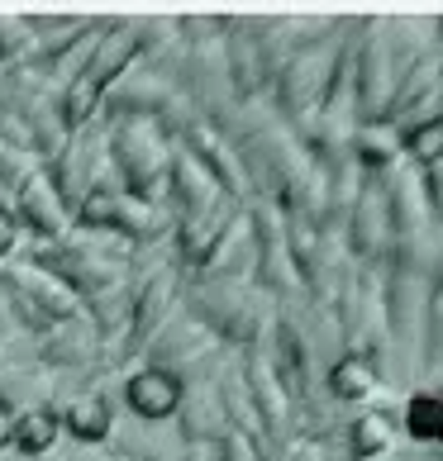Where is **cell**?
<instances>
[{
    "label": "cell",
    "mask_w": 443,
    "mask_h": 461,
    "mask_svg": "<svg viewBox=\"0 0 443 461\" xmlns=\"http://www.w3.org/2000/svg\"><path fill=\"white\" fill-rule=\"evenodd\" d=\"M415 162H438L443 158V119H429V124L411 129V139H405Z\"/></svg>",
    "instance_id": "7"
},
{
    "label": "cell",
    "mask_w": 443,
    "mask_h": 461,
    "mask_svg": "<svg viewBox=\"0 0 443 461\" xmlns=\"http://www.w3.org/2000/svg\"><path fill=\"white\" fill-rule=\"evenodd\" d=\"M81 214H87V224H115V200L110 195H91Z\"/></svg>",
    "instance_id": "9"
},
{
    "label": "cell",
    "mask_w": 443,
    "mask_h": 461,
    "mask_svg": "<svg viewBox=\"0 0 443 461\" xmlns=\"http://www.w3.org/2000/svg\"><path fill=\"white\" fill-rule=\"evenodd\" d=\"M372 385H377V371H372L367 357H338L329 371V390L338 400H363Z\"/></svg>",
    "instance_id": "3"
},
{
    "label": "cell",
    "mask_w": 443,
    "mask_h": 461,
    "mask_svg": "<svg viewBox=\"0 0 443 461\" xmlns=\"http://www.w3.org/2000/svg\"><path fill=\"white\" fill-rule=\"evenodd\" d=\"M10 243H14V224H10V214L0 210V252H5Z\"/></svg>",
    "instance_id": "11"
},
{
    "label": "cell",
    "mask_w": 443,
    "mask_h": 461,
    "mask_svg": "<svg viewBox=\"0 0 443 461\" xmlns=\"http://www.w3.org/2000/svg\"><path fill=\"white\" fill-rule=\"evenodd\" d=\"M125 58H129V39H125V33H115L110 48H106V58H96L91 72L72 86V95H67V124H81V119H87V110L96 105V86L115 72V67H125Z\"/></svg>",
    "instance_id": "1"
},
{
    "label": "cell",
    "mask_w": 443,
    "mask_h": 461,
    "mask_svg": "<svg viewBox=\"0 0 443 461\" xmlns=\"http://www.w3.org/2000/svg\"><path fill=\"white\" fill-rule=\"evenodd\" d=\"M67 423H72V433L81 442H96V438H106V429H110V409H106V400H81Z\"/></svg>",
    "instance_id": "6"
},
{
    "label": "cell",
    "mask_w": 443,
    "mask_h": 461,
    "mask_svg": "<svg viewBox=\"0 0 443 461\" xmlns=\"http://www.w3.org/2000/svg\"><path fill=\"white\" fill-rule=\"evenodd\" d=\"M405 429L420 442H443V395H415L405 404Z\"/></svg>",
    "instance_id": "4"
},
{
    "label": "cell",
    "mask_w": 443,
    "mask_h": 461,
    "mask_svg": "<svg viewBox=\"0 0 443 461\" xmlns=\"http://www.w3.org/2000/svg\"><path fill=\"white\" fill-rule=\"evenodd\" d=\"M53 438H58V414L53 409H33V414H24L20 423H14V442H20L24 452H43Z\"/></svg>",
    "instance_id": "5"
},
{
    "label": "cell",
    "mask_w": 443,
    "mask_h": 461,
    "mask_svg": "<svg viewBox=\"0 0 443 461\" xmlns=\"http://www.w3.org/2000/svg\"><path fill=\"white\" fill-rule=\"evenodd\" d=\"M14 423H20V419H14L10 400H0V442H10V438H14Z\"/></svg>",
    "instance_id": "10"
},
{
    "label": "cell",
    "mask_w": 443,
    "mask_h": 461,
    "mask_svg": "<svg viewBox=\"0 0 443 461\" xmlns=\"http://www.w3.org/2000/svg\"><path fill=\"white\" fill-rule=\"evenodd\" d=\"M353 442H357V452H382L386 447V419H377V414H372V419H363V423H353Z\"/></svg>",
    "instance_id": "8"
},
{
    "label": "cell",
    "mask_w": 443,
    "mask_h": 461,
    "mask_svg": "<svg viewBox=\"0 0 443 461\" xmlns=\"http://www.w3.org/2000/svg\"><path fill=\"white\" fill-rule=\"evenodd\" d=\"M181 400V385H177V375L172 371H139L129 381V404L139 409L143 419H162V414H172Z\"/></svg>",
    "instance_id": "2"
}]
</instances>
